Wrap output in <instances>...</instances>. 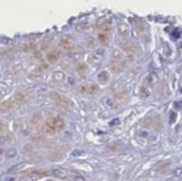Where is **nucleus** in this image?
Listing matches in <instances>:
<instances>
[{"instance_id":"8","label":"nucleus","mask_w":182,"mask_h":181,"mask_svg":"<svg viewBox=\"0 0 182 181\" xmlns=\"http://www.w3.org/2000/svg\"><path fill=\"white\" fill-rule=\"evenodd\" d=\"M156 81H157V75H156L155 73H152V74H150V75L146 77V82H147L149 84H154Z\"/></svg>"},{"instance_id":"4","label":"nucleus","mask_w":182,"mask_h":181,"mask_svg":"<svg viewBox=\"0 0 182 181\" xmlns=\"http://www.w3.org/2000/svg\"><path fill=\"white\" fill-rule=\"evenodd\" d=\"M59 45H60V47H62L64 51H66V52H70V51L74 49V43L67 38L62 39V41H60Z\"/></svg>"},{"instance_id":"12","label":"nucleus","mask_w":182,"mask_h":181,"mask_svg":"<svg viewBox=\"0 0 182 181\" xmlns=\"http://www.w3.org/2000/svg\"><path fill=\"white\" fill-rule=\"evenodd\" d=\"M17 153V151H16V149H9L7 152H6V155H7V158H13L15 156Z\"/></svg>"},{"instance_id":"15","label":"nucleus","mask_w":182,"mask_h":181,"mask_svg":"<svg viewBox=\"0 0 182 181\" xmlns=\"http://www.w3.org/2000/svg\"><path fill=\"white\" fill-rule=\"evenodd\" d=\"M172 36H173L174 38H178V37H180V31H179L178 29H175V30L173 31V34H172Z\"/></svg>"},{"instance_id":"14","label":"nucleus","mask_w":182,"mask_h":181,"mask_svg":"<svg viewBox=\"0 0 182 181\" xmlns=\"http://www.w3.org/2000/svg\"><path fill=\"white\" fill-rule=\"evenodd\" d=\"M175 118H177V114L172 112V113H171V118H170V123H174Z\"/></svg>"},{"instance_id":"17","label":"nucleus","mask_w":182,"mask_h":181,"mask_svg":"<svg viewBox=\"0 0 182 181\" xmlns=\"http://www.w3.org/2000/svg\"><path fill=\"white\" fill-rule=\"evenodd\" d=\"M115 124H118V118H114V120H112V122L110 123V125L112 126V125H115Z\"/></svg>"},{"instance_id":"9","label":"nucleus","mask_w":182,"mask_h":181,"mask_svg":"<svg viewBox=\"0 0 182 181\" xmlns=\"http://www.w3.org/2000/svg\"><path fill=\"white\" fill-rule=\"evenodd\" d=\"M52 173L56 176V177H65L66 176V172L64 170H62V169H55L54 171H52Z\"/></svg>"},{"instance_id":"13","label":"nucleus","mask_w":182,"mask_h":181,"mask_svg":"<svg viewBox=\"0 0 182 181\" xmlns=\"http://www.w3.org/2000/svg\"><path fill=\"white\" fill-rule=\"evenodd\" d=\"M142 94H143L144 97H147V96H150V92L146 90L145 87H142Z\"/></svg>"},{"instance_id":"7","label":"nucleus","mask_w":182,"mask_h":181,"mask_svg":"<svg viewBox=\"0 0 182 181\" xmlns=\"http://www.w3.org/2000/svg\"><path fill=\"white\" fill-rule=\"evenodd\" d=\"M97 79H98V82L100 83H106L107 81H108V73L107 72H101L98 75H97Z\"/></svg>"},{"instance_id":"19","label":"nucleus","mask_w":182,"mask_h":181,"mask_svg":"<svg viewBox=\"0 0 182 181\" xmlns=\"http://www.w3.org/2000/svg\"><path fill=\"white\" fill-rule=\"evenodd\" d=\"M1 131H2V124L0 123V133H1Z\"/></svg>"},{"instance_id":"10","label":"nucleus","mask_w":182,"mask_h":181,"mask_svg":"<svg viewBox=\"0 0 182 181\" xmlns=\"http://www.w3.org/2000/svg\"><path fill=\"white\" fill-rule=\"evenodd\" d=\"M54 77H55V79H57V81H63L64 77H65V75H64L63 72H56V73L54 74Z\"/></svg>"},{"instance_id":"2","label":"nucleus","mask_w":182,"mask_h":181,"mask_svg":"<svg viewBox=\"0 0 182 181\" xmlns=\"http://www.w3.org/2000/svg\"><path fill=\"white\" fill-rule=\"evenodd\" d=\"M110 36H111V28H110V26H105L104 25V27H102L100 33H98L97 39L101 44L106 45L110 41Z\"/></svg>"},{"instance_id":"22","label":"nucleus","mask_w":182,"mask_h":181,"mask_svg":"<svg viewBox=\"0 0 182 181\" xmlns=\"http://www.w3.org/2000/svg\"><path fill=\"white\" fill-rule=\"evenodd\" d=\"M0 181H1V179H0Z\"/></svg>"},{"instance_id":"21","label":"nucleus","mask_w":182,"mask_h":181,"mask_svg":"<svg viewBox=\"0 0 182 181\" xmlns=\"http://www.w3.org/2000/svg\"><path fill=\"white\" fill-rule=\"evenodd\" d=\"M181 93H182V87H181Z\"/></svg>"},{"instance_id":"3","label":"nucleus","mask_w":182,"mask_h":181,"mask_svg":"<svg viewBox=\"0 0 182 181\" xmlns=\"http://www.w3.org/2000/svg\"><path fill=\"white\" fill-rule=\"evenodd\" d=\"M122 56L118 54V53H115V55L113 56V58H112V69L114 71V72H118L121 68H122Z\"/></svg>"},{"instance_id":"11","label":"nucleus","mask_w":182,"mask_h":181,"mask_svg":"<svg viewBox=\"0 0 182 181\" xmlns=\"http://www.w3.org/2000/svg\"><path fill=\"white\" fill-rule=\"evenodd\" d=\"M97 90V87H96V85H90L87 89H86V92L90 94V95H93L95 92Z\"/></svg>"},{"instance_id":"20","label":"nucleus","mask_w":182,"mask_h":181,"mask_svg":"<svg viewBox=\"0 0 182 181\" xmlns=\"http://www.w3.org/2000/svg\"><path fill=\"white\" fill-rule=\"evenodd\" d=\"M13 180H15V179H13V178H11V179H8L7 181H13Z\"/></svg>"},{"instance_id":"18","label":"nucleus","mask_w":182,"mask_h":181,"mask_svg":"<svg viewBox=\"0 0 182 181\" xmlns=\"http://www.w3.org/2000/svg\"><path fill=\"white\" fill-rule=\"evenodd\" d=\"M82 153H83V151H77V150H75V151L73 152V155L76 156V155H79V154H82Z\"/></svg>"},{"instance_id":"1","label":"nucleus","mask_w":182,"mask_h":181,"mask_svg":"<svg viewBox=\"0 0 182 181\" xmlns=\"http://www.w3.org/2000/svg\"><path fill=\"white\" fill-rule=\"evenodd\" d=\"M65 128V121L64 118L59 116L50 117L47 120L46 124H45V129L48 133H58L60 131H63Z\"/></svg>"},{"instance_id":"5","label":"nucleus","mask_w":182,"mask_h":181,"mask_svg":"<svg viewBox=\"0 0 182 181\" xmlns=\"http://www.w3.org/2000/svg\"><path fill=\"white\" fill-rule=\"evenodd\" d=\"M52 98L58 103V105H63V106H65V107H68L69 106V102L64 98L63 96H60V95H58V94H55V93H52Z\"/></svg>"},{"instance_id":"16","label":"nucleus","mask_w":182,"mask_h":181,"mask_svg":"<svg viewBox=\"0 0 182 181\" xmlns=\"http://www.w3.org/2000/svg\"><path fill=\"white\" fill-rule=\"evenodd\" d=\"M76 67H79V68H77V71H79V72H83V71H85V65H84V64L78 65V66H76Z\"/></svg>"},{"instance_id":"6","label":"nucleus","mask_w":182,"mask_h":181,"mask_svg":"<svg viewBox=\"0 0 182 181\" xmlns=\"http://www.w3.org/2000/svg\"><path fill=\"white\" fill-rule=\"evenodd\" d=\"M58 52H52V53H48L47 54V61L49 62V63H56L57 62V59H58Z\"/></svg>"}]
</instances>
